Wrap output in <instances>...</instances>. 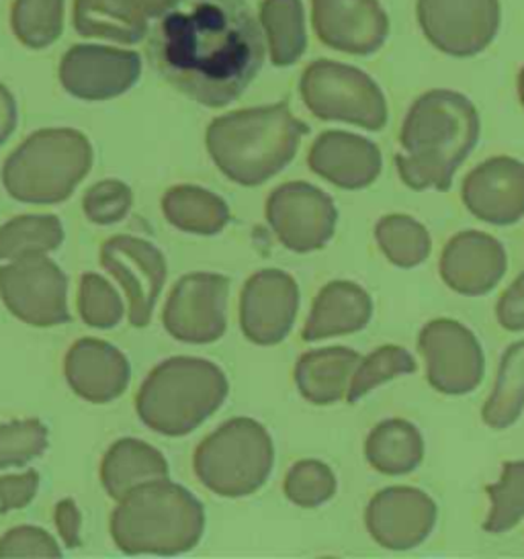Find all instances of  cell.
Masks as SVG:
<instances>
[{
	"label": "cell",
	"instance_id": "cell-1",
	"mask_svg": "<svg viewBox=\"0 0 524 559\" xmlns=\"http://www.w3.org/2000/svg\"><path fill=\"white\" fill-rule=\"evenodd\" d=\"M147 56L164 81L189 99L226 107L264 64L261 21L246 0H193L156 23Z\"/></svg>",
	"mask_w": 524,
	"mask_h": 559
},
{
	"label": "cell",
	"instance_id": "cell-2",
	"mask_svg": "<svg viewBox=\"0 0 524 559\" xmlns=\"http://www.w3.org/2000/svg\"><path fill=\"white\" fill-rule=\"evenodd\" d=\"M479 140V114L457 91L434 88L412 103L402 123L395 166L414 191H449Z\"/></svg>",
	"mask_w": 524,
	"mask_h": 559
},
{
	"label": "cell",
	"instance_id": "cell-3",
	"mask_svg": "<svg viewBox=\"0 0 524 559\" xmlns=\"http://www.w3.org/2000/svg\"><path fill=\"white\" fill-rule=\"evenodd\" d=\"M308 126L287 103L217 117L207 130V150L229 181L254 187L273 179L297 154Z\"/></svg>",
	"mask_w": 524,
	"mask_h": 559
},
{
	"label": "cell",
	"instance_id": "cell-4",
	"mask_svg": "<svg viewBox=\"0 0 524 559\" xmlns=\"http://www.w3.org/2000/svg\"><path fill=\"white\" fill-rule=\"evenodd\" d=\"M203 531L201 502L168 477L126 493L111 514V537L128 556H180L195 549Z\"/></svg>",
	"mask_w": 524,
	"mask_h": 559
},
{
	"label": "cell",
	"instance_id": "cell-5",
	"mask_svg": "<svg viewBox=\"0 0 524 559\" xmlns=\"http://www.w3.org/2000/svg\"><path fill=\"white\" fill-rule=\"evenodd\" d=\"M228 392V379L217 365L175 357L152 369L135 397V411L154 432L184 437L219 411Z\"/></svg>",
	"mask_w": 524,
	"mask_h": 559
},
{
	"label": "cell",
	"instance_id": "cell-6",
	"mask_svg": "<svg viewBox=\"0 0 524 559\" xmlns=\"http://www.w3.org/2000/svg\"><path fill=\"white\" fill-rule=\"evenodd\" d=\"M93 166V148L76 130H41L7 158L2 182L21 203L51 205L66 201Z\"/></svg>",
	"mask_w": 524,
	"mask_h": 559
},
{
	"label": "cell",
	"instance_id": "cell-7",
	"mask_svg": "<svg viewBox=\"0 0 524 559\" xmlns=\"http://www.w3.org/2000/svg\"><path fill=\"white\" fill-rule=\"evenodd\" d=\"M275 447L261 423L231 418L195 451V474L210 492L242 498L259 492L273 472Z\"/></svg>",
	"mask_w": 524,
	"mask_h": 559
},
{
	"label": "cell",
	"instance_id": "cell-8",
	"mask_svg": "<svg viewBox=\"0 0 524 559\" xmlns=\"http://www.w3.org/2000/svg\"><path fill=\"white\" fill-rule=\"evenodd\" d=\"M301 99L313 116L369 132L388 126V100L376 81L355 67L318 60L301 76Z\"/></svg>",
	"mask_w": 524,
	"mask_h": 559
},
{
	"label": "cell",
	"instance_id": "cell-9",
	"mask_svg": "<svg viewBox=\"0 0 524 559\" xmlns=\"http://www.w3.org/2000/svg\"><path fill=\"white\" fill-rule=\"evenodd\" d=\"M66 296L68 280L46 254H29L0 266V297L25 324L49 329L70 322Z\"/></svg>",
	"mask_w": 524,
	"mask_h": 559
},
{
	"label": "cell",
	"instance_id": "cell-10",
	"mask_svg": "<svg viewBox=\"0 0 524 559\" xmlns=\"http://www.w3.org/2000/svg\"><path fill=\"white\" fill-rule=\"evenodd\" d=\"M428 383L444 395L475 392L486 376V357L477 336L451 318L430 320L418 334Z\"/></svg>",
	"mask_w": 524,
	"mask_h": 559
},
{
	"label": "cell",
	"instance_id": "cell-11",
	"mask_svg": "<svg viewBox=\"0 0 524 559\" xmlns=\"http://www.w3.org/2000/svg\"><path fill=\"white\" fill-rule=\"evenodd\" d=\"M416 17L426 39L451 58L488 50L500 29V0H418Z\"/></svg>",
	"mask_w": 524,
	"mask_h": 559
},
{
	"label": "cell",
	"instance_id": "cell-12",
	"mask_svg": "<svg viewBox=\"0 0 524 559\" xmlns=\"http://www.w3.org/2000/svg\"><path fill=\"white\" fill-rule=\"evenodd\" d=\"M266 222L283 247L303 254L332 240L338 210L327 193L310 182H285L266 201Z\"/></svg>",
	"mask_w": 524,
	"mask_h": 559
},
{
	"label": "cell",
	"instance_id": "cell-13",
	"mask_svg": "<svg viewBox=\"0 0 524 559\" xmlns=\"http://www.w3.org/2000/svg\"><path fill=\"white\" fill-rule=\"evenodd\" d=\"M228 296L229 280L224 275H184L164 306V329L180 343H215L226 332Z\"/></svg>",
	"mask_w": 524,
	"mask_h": 559
},
{
	"label": "cell",
	"instance_id": "cell-14",
	"mask_svg": "<svg viewBox=\"0 0 524 559\" xmlns=\"http://www.w3.org/2000/svg\"><path fill=\"white\" fill-rule=\"evenodd\" d=\"M100 264L130 299L131 326L146 329L166 281L163 252L142 238L114 236L100 248Z\"/></svg>",
	"mask_w": 524,
	"mask_h": 559
},
{
	"label": "cell",
	"instance_id": "cell-15",
	"mask_svg": "<svg viewBox=\"0 0 524 559\" xmlns=\"http://www.w3.org/2000/svg\"><path fill=\"white\" fill-rule=\"evenodd\" d=\"M437 521V502L425 490L409 486L377 492L365 510V525L371 539L390 551H409L422 545Z\"/></svg>",
	"mask_w": 524,
	"mask_h": 559
},
{
	"label": "cell",
	"instance_id": "cell-16",
	"mask_svg": "<svg viewBox=\"0 0 524 559\" xmlns=\"http://www.w3.org/2000/svg\"><path fill=\"white\" fill-rule=\"evenodd\" d=\"M299 310V287L291 275L264 269L246 281L240 297V326L254 345L273 346L287 338Z\"/></svg>",
	"mask_w": 524,
	"mask_h": 559
},
{
	"label": "cell",
	"instance_id": "cell-17",
	"mask_svg": "<svg viewBox=\"0 0 524 559\" xmlns=\"http://www.w3.org/2000/svg\"><path fill=\"white\" fill-rule=\"evenodd\" d=\"M311 23L324 46L350 56H371L390 37L379 0H311Z\"/></svg>",
	"mask_w": 524,
	"mask_h": 559
},
{
	"label": "cell",
	"instance_id": "cell-18",
	"mask_svg": "<svg viewBox=\"0 0 524 559\" xmlns=\"http://www.w3.org/2000/svg\"><path fill=\"white\" fill-rule=\"evenodd\" d=\"M142 62L135 51L103 46H74L60 64V83L82 100L115 99L140 81Z\"/></svg>",
	"mask_w": 524,
	"mask_h": 559
},
{
	"label": "cell",
	"instance_id": "cell-19",
	"mask_svg": "<svg viewBox=\"0 0 524 559\" xmlns=\"http://www.w3.org/2000/svg\"><path fill=\"white\" fill-rule=\"evenodd\" d=\"M461 199L469 214L491 226H512L524 217V163L493 156L463 179Z\"/></svg>",
	"mask_w": 524,
	"mask_h": 559
},
{
	"label": "cell",
	"instance_id": "cell-20",
	"mask_svg": "<svg viewBox=\"0 0 524 559\" xmlns=\"http://www.w3.org/2000/svg\"><path fill=\"white\" fill-rule=\"evenodd\" d=\"M507 271V248L486 231H458L442 248L439 263L442 283L458 296L490 294L504 280Z\"/></svg>",
	"mask_w": 524,
	"mask_h": 559
},
{
	"label": "cell",
	"instance_id": "cell-21",
	"mask_svg": "<svg viewBox=\"0 0 524 559\" xmlns=\"http://www.w3.org/2000/svg\"><path fill=\"white\" fill-rule=\"evenodd\" d=\"M311 173L346 191L371 187L383 170V156L371 140L357 133L324 132L310 150Z\"/></svg>",
	"mask_w": 524,
	"mask_h": 559
},
{
	"label": "cell",
	"instance_id": "cell-22",
	"mask_svg": "<svg viewBox=\"0 0 524 559\" xmlns=\"http://www.w3.org/2000/svg\"><path fill=\"white\" fill-rule=\"evenodd\" d=\"M64 373L74 394L93 404H107L130 385L126 355L98 338H82L66 355Z\"/></svg>",
	"mask_w": 524,
	"mask_h": 559
},
{
	"label": "cell",
	"instance_id": "cell-23",
	"mask_svg": "<svg viewBox=\"0 0 524 559\" xmlns=\"http://www.w3.org/2000/svg\"><path fill=\"white\" fill-rule=\"evenodd\" d=\"M373 318V299L353 281H332L315 296L301 332L306 343L355 334Z\"/></svg>",
	"mask_w": 524,
	"mask_h": 559
},
{
	"label": "cell",
	"instance_id": "cell-24",
	"mask_svg": "<svg viewBox=\"0 0 524 559\" xmlns=\"http://www.w3.org/2000/svg\"><path fill=\"white\" fill-rule=\"evenodd\" d=\"M357 350L326 346L306 353L295 367V383L301 395L315 406H330L348 394L350 379L359 365Z\"/></svg>",
	"mask_w": 524,
	"mask_h": 559
},
{
	"label": "cell",
	"instance_id": "cell-25",
	"mask_svg": "<svg viewBox=\"0 0 524 559\" xmlns=\"http://www.w3.org/2000/svg\"><path fill=\"white\" fill-rule=\"evenodd\" d=\"M72 17L82 37L138 44L147 34V13L140 0H74Z\"/></svg>",
	"mask_w": 524,
	"mask_h": 559
},
{
	"label": "cell",
	"instance_id": "cell-26",
	"mask_svg": "<svg viewBox=\"0 0 524 559\" xmlns=\"http://www.w3.org/2000/svg\"><path fill=\"white\" fill-rule=\"evenodd\" d=\"M166 477L168 463L163 453L138 439L117 441L100 463L103 488L115 500H121L142 484Z\"/></svg>",
	"mask_w": 524,
	"mask_h": 559
},
{
	"label": "cell",
	"instance_id": "cell-27",
	"mask_svg": "<svg viewBox=\"0 0 524 559\" xmlns=\"http://www.w3.org/2000/svg\"><path fill=\"white\" fill-rule=\"evenodd\" d=\"M425 437L404 418H388L369 432L365 457L383 476H406L425 460Z\"/></svg>",
	"mask_w": 524,
	"mask_h": 559
},
{
	"label": "cell",
	"instance_id": "cell-28",
	"mask_svg": "<svg viewBox=\"0 0 524 559\" xmlns=\"http://www.w3.org/2000/svg\"><path fill=\"white\" fill-rule=\"evenodd\" d=\"M164 217L180 231L213 236L229 222V207L224 199L199 187H172L163 199Z\"/></svg>",
	"mask_w": 524,
	"mask_h": 559
},
{
	"label": "cell",
	"instance_id": "cell-29",
	"mask_svg": "<svg viewBox=\"0 0 524 559\" xmlns=\"http://www.w3.org/2000/svg\"><path fill=\"white\" fill-rule=\"evenodd\" d=\"M261 27L275 67H291L308 48L301 0H262Z\"/></svg>",
	"mask_w": 524,
	"mask_h": 559
},
{
	"label": "cell",
	"instance_id": "cell-30",
	"mask_svg": "<svg viewBox=\"0 0 524 559\" xmlns=\"http://www.w3.org/2000/svg\"><path fill=\"white\" fill-rule=\"evenodd\" d=\"M524 411V341L504 350L496 385L488 395L481 420L493 430L512 427Z\"/></svg>",
	"mask_w": 524,
	"mask_h": 559
},
{
	"label": "cell",
	"instance_id": "cell-31",
	"mask_svg": "<svg viewBox=\"0 0 524 559\" xmlns=\"http://www.w3.org/2000/svg\"><path fill=\"white\" fill-rule=\"evenodd\" d=\"M376 240L385 259L400 269L420 266L432 252L430 231L406 214L383 215L377 222Z\"/></svg>",
	"mask_w": 524,
	"mask_h": 559
},
{
	"label": "cell",
	"instance_id": "cell-32",
	"mask_svg": "<svg viewBox=\"0 0 524 559\" xmlns=\"http://www.w3.org/2000/svg\"><path fill=\"white\" fill-rule=\"evenodd\" d=\"M62 240L64 228L56 215H21L0 228V261L46 254L60 248Z\"/></svg>",
	"mask_w": 524,
	"mask_h": 559
},
{
	"label": "cell",
	"instance_id": "cell-33",
	"mask_svg": "<svg viewBox=\"0 0 524 559\" xmlns=\"http://www.w3.org/2000/svg\"><path fill=\"white\" fill-rule=\"evenodd\" d=\"M11 25L23 46L48 48L62 34L64 0H15Z\"/></svg>",
	"mask_w": 524,
	"mask_h": 559
},
{
	"label": "cell",
	"instance_id": "cell-34",
	"mask_svg": "<svg viewBox=\"0 0 524 559\" xmlns=\"http://www.w3.org/2000/svg\"><path fill=\"white\" fill-rule=\"evenodd\" d=\"M490 510L484 521V531L491 535L508 533L524 519V461H508L496 484L486 488Z\"/></svg>",
	"mask_w": 524,
	"mask_h": 559
},
{
	"label": "cell",
	"instance_id": "cell-35",
	"mask_svg": "<svg viewBox=\"0 0 524 559\" xmlns=\"http://www.w3.org/2000/svg\"><path fill=\"white\" fill-rule=\"evenodd\" d=\"M416 369H418V365L404 346L383 345L373 350L371 355L360 359L355 369V376L350 379L346 400L350 404H357L359 400L371 394L379 385H383L392 379L402 378V376L416 373Z\"/></svg>",
	"mask_w": 524,
	"mask_h": 559
},
{
	"label": "cell",
	"instance_id": "cell-36",
	"mask_svg": "<svg viewBox=\"0 0 524 559\" xmlns=\"http://www.w3.org/2000/svg\"><path fill=\"white\" fill-rule=\"evenodd\" d=\"M338 481L326 463L303 460L295 463L285 479V496L299 509H318L334 498Z\"/></svg>",
	"mask_w": 524,
	"mask_h": 559
},
{
	"label": "cell",
	"instance_id": "cell-37",
	"mask_svg": "<svg viewBox=\"0 0 524 559\" xmlns=\"http://www.w3.org/2000/svg\"><path fill=\"white\" fill-rule=\"evenodd\" d=\"M48 449V428L37 420H16L0 425V467L25 465Z\"/></svg>",
	"mask_w": 524,
	"mask_h": 559
},
{
	"label": "cell",
	"instance_id": "cell-38",
	"mask_svg": "<svg viewBox=\"0 0 524 559\" xmlns=\"http://www.w3.org/2000/svg\"><path fill=\"white\" fill-rule=\"evenodd\" d=\"M79 312L93 329H115L123 318V301L103 277L84 275L79 292Z\"/></svg>",
	"mask_w": 524,
	"mask_h": 559
},
{
	"label": "cell",
	"instance_id": "cell-39",
	"mask_svg": "<svg viewBox=\"0 0 524 559\" xmlns=\"http://www.w3.org/2000/svg\"><path fill=\"white\" fill-rule=\"evenodd\" d=\"M133 195L128 185L119 181H100L84 193V214L98 226L121 222L130 214Z\"/></svg>",
	"mask_w": 524,
	"mask_h": 559
},
{
	"label": "cell",
	"instance_id": "cell-40",
	"mask_svg": "<svg viewBox=\"0 0 524 559\" xmlns=\"http://www.w3.org/2000/svg\"><path fill=\"white\" fill-rule=\"evenodd\" d=\"M60 558L58 543L46 531L35 526H19L0 539V558Z\"/></svg>",
	"mask_w": 524,
	"mask_h": 559
},
{
	"label": "cell",
	"instance_id": "cell-41",
	"mask_svg": "<svg viewBox=\"0 0 524 559\" xmlns=\"http://www.w3.org/2000/svg\"><path fill=\"white\" fill-rule=\"evenodd\" d=\"M39 488V474L29 469L21 476H0V512L25 509Z\"/></svg>",
	"mask_w": 524,
	"mask_h": 559
},
{
	"label": "cell",
	"instance_id": "cell-42",
	"mask_svg": "<svg viewBox=\"0 0 524 559\" xmlns=\"http://www.w3.org/2000/svg\"><path fill=\"white\" fill-rule=\"evenodd\" d=\"M496 320L508 332L524 330V271L496 304Z\"/></svg>",
	"mask_w": 524,
	"mask_h": 559
},
{
	"label": "cell",
	"instance_id": "cell-43",
	"mask_svg": "<svg viewBox=\"0 0 524 559\" xmlns=\"http://www.w3.org/2000/svg\"><path fill=\"white\" fill-rule=\"evenodd\" d=\"M56 525L60 531V537L66 543V547H79L81 545V525L82 516L79 507L74 500H62L56 507Z\"/></svg>",
	"mask_w": 524,
	"mask_h": 559
},
{
	"label": "cell",
	"instance_id": "cell-44",
	"mask_svg": "<svg viewBox=\"0 0 524 559\" xmlns=\"http://www.w3.org/2000/svg\"><path fill=\"white\" fill-rule=\"evenodd\" d=\"M16 128V103L7 86L0 84V146L11 138Z\"/></svg>",
	"mask_w": 524,
	"mask_h": 559
},
{
	"label": "cell",
	"instance_id": "cell-45",
	"mask_svg": "<svg viewBox=\"0 0 524 559\" xmlns=\"http://www.w3.org/2000/svg\"><path fill=\"white\" fill-rule=\"evenodd\" d=\"M182 0H140L142 9L146 11L147 15H164L168 13L170 9H175Z\"/></svg>",
	"mask_w": 524,
	"mask_h": 559
},
{
	"label": "cell",
	"instance_id": "cell-46",
	"mask_svg": "<svg viewBox=\"0 0 524 559\" xmlns=\"http://www.w3.org/2000/svg\"><path fill=\"white\" fill-rule=\"evenodd\" d=\"M519 97H521V103H523L524 107V68L521 70V74H519Z\"/></svg>",
	"mask_w": 524,
	"mask_h": 559
}]
</instances>
